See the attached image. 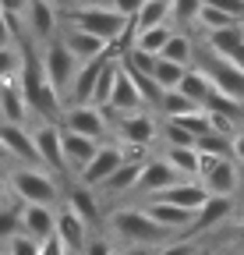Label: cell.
Wrapping results in <instances>:
<instances>
[{
	"label": "cell",
	"mask_w": 244,
	"mask_h": 255,
	"mask_svg": "<svg viewBox=\"0 0 244 255\" xmlns=\"http://www.w3.org/2000/svg\"><path fill=\"white\" fill-rule=\"evenodd\" d=\"M11 43H18V36H14V25H11V18L0 11V46H11Z\"/></svg>",
	"instance_id": "cell-46"
},
{
	"label": "cell",
	"mask_w": 244,
	"mask_h": 255,
	"mask_svg": "<svg viewBox=\"0 0 244 255\" xmlns=\"http://www.w3.org/2000/svg\"><path fill=\"white\" fill-rule=\"evenodd\" d=\"M160 25H170V0H145L142 14L135 18V36L145 28H160Z\"/></svg>",
	"instance_id": "cell-31"
},
{
	"label": "cell",
	"mask_w": 244,
	"mask_h": 255,
	"mask_svg": "<svg viewBox=\"0 0 244 255\" xmlns=\"http://www.w3.org/2000/svg\"><path fill=\"white\" fill-rule=\"evenodd\" d=\"M138 174H142V167H138V163H124V167H120L110 181H103V184L96 188L99 202H103V199H124V195H135Z\"/></svg>",
	"instance_id": "cell-26"
},
{
	"label": "cell",
	"mask_w": 244,
	"mask_h": 255,
	"mask_svg": "<svg viewBox=\"0 0 244 255\" xmlns=\"http://www.w3.org/2000/svg\"><path fill=\"white\" fill-rule=\"evenodd\" d=\"M195 68H202L209 75L212 89H216L220 96H227V100H234V103L244 107V68H237V64H230V60L212 57L209 50H202V57L195 53Z\"/></svg>",
	"instance_id": "cell-7"
},
{
	"label": "cell",
	"mask_w": 244,
	"mask_h": 255,
	"mask_svg": "<svg viewBox=\"0 0 244 255\" xmlns=\"http://www.w3.org/2000/svg\"><path fill=\"white\" fill-rule=\"evenodd\" d=\"M237 213V206H234V199H209L198 213H195V220H191V231L184 234V238H202V234H209V231H216V227H223V223L230 220Z\"/></svg>",
	"instance_id": "cell-18"
},
{
	"label": "cell",
	"mask_w": 244,
	"mask_h": 255,
	"mask_svg": "<svg viewBox=\"0 0 244 255\" xmlns=\"http://www.w3.org/2000/svg\"><path fill=\"white\" fill-rule=\"evenodd\" d=\"M152 223H160V227L170 234V238H184L191 231V220L195 213H184V209H177V206H166V202H138Z\"/></svg>",
	"instance_id": "cell-20"
},
{
	"label": "cell",
	"mask_w": 244,
	"mask_h": 255,
	"mask_svg": "<svg viewBox=\"0 0 244 255\" xmlns=\"http://www.w3.org/2000/svg\"><path fill=\"white\" fill-rule=\"evenodd\" d=\"M39 57H43V71H46V78H50L53 92L60 96V100H68V89H71V82H75V75H78L81 64H78V60H75V53L64 46L60 32H57L50 43H43V46H39Z\"/></svg>",
	"instance_id": "cell-5"
},
{
	"label": "cell",
	"mask_w": 244,
	"mask_h": 255,
	"mask_svg": "<svg viewBox=\"0 0 244 255\" xmlns=\"http://www.w3.org/2000/svg\"><path fill=\"white\" fill-rule=\"evenodd\" d=\"M113 135H117V145H152L160 135V121L152 117L149 110H138V114H124V117H106Z\"/></svg>",
	"instance_id": "cell-8"
},
{
	"label": "cell",
	"mask_w": 244,
	"mask_h": 255,
	"mask_svg": "<svg viewBox=\"0 0 244 255\" xmlns=\"http://www.w3.org/2000/svg\"><path fill=\"white\" fill-rule=\"evenodd\" d=\"M57 231V209L46 206H21V234H28L32 241H50Z\"/></svg>",
	"instance_id": "cell-21"
},
{
	"label": "cell",
	"mask_w": 244,
	"mask_h": 255,
	"mask_svg": "<svg viewBox=\"0 0 244 255\" xmlns=\"http://www.w3.org/2000/svg\"><path fill=\"white\" fill-rule=\"evenodd\" d=\"M32 131V142H36V152H39V167L46 174H53L57 181L68 177V167H64V145H60V124H36L28 128Z\"/></svg>",
	"instance_id": "cell-10"
},
{
	"label": "cell",
	"mask_w": 244,
	"mask_h": 255,
	"mask_svg": "<svg viewBox=\"0 0 244 255\" xmlns=\"http://www.w3.org/2000/svg\"><path fill=\"white\" fill-rule=\"evenodd\" d=\"M198 107L188 100V96H180L177 89L173 92H166L163 96V103H160V114H163V121H177V117H184V114H195Z\"/></svg>",
	"instance_id": "cell-37"
},
{
	"label": "cell",
	"mask_w": 244,
	"mask_h": 255,
	"mask_svg": "<svg viewBox=\"0 0 244 255\" xmlns=\"http://www.w3.org/2000/svg\"><path fill=\"white\" fill-rule=\"evenodd\" d=\"M202 50H209L212 57L230 60V64H237V68H244V25L220 28V32H205Z\"/></svg>",
	"instance_id": "cell-16"
},
{
	"label": "cell",
	"mask_w": 244,
	"mask_h": 255,
	"mask_svg": "<svg viewBox=\"0 0 244 255\" xmlns=\"http://www.w3.org/2000/svg\"><path fill=\"white\" fill-rule=\"evenodd\" d=\"M180 177L173 174V167L166 163L163 156H149L145 163H142V174H138V184H135V195H142V199H156L160 191H166V188H173Z\"/></svg>",
	"instance_id": "cell-14"
},
{
	"label": "cell",
	"mask_w": 244,
	"mask_h": 255,
	"mask_svg": "<svg viewBox=\"0 0 244 255\" xmlns=\"http://www.w3.org/2000/svg\"><path fill=\"white\" fill-rule=\"evenodd\" d=\"M198 184L209 199H234L241 188V167L230 156H202L198 163Z\"/></svg>",
	"instance_id": "cell-6"
},
{
	"label": "cell",
	"mask_w": 244,
	"mask_h": 255,
	"mask_svg": "<svg viewBox=\"0 0 244 255\" xmlns=\"http://www.w3.org/2000/svg\"><path fill=\"white\" fill-rule=\"evenodd\" d=\"M21 75V46L11 43V46H0V82H11Z\"/></svg>",
	"instance_id": "cell-39"
},
{
	"label": "cell",
	"mask_w": 244,
	"mask_h": 255,
	"mask_svg": "<svg viewBox=\"0 0 244 255\" xmlns=\"http://www.w3.org/2000/svg\"><path fill=\"white\" fill-rule=\"evenodd\" d=\"M202 245L195 241V238H170L166 245H160L156 248V255H195Z\"/></svg>",
	"instance_id": "cell-40"
},
{
	"label": "cell",
	"mask_w": 244,
	"mask_h": 255,
	"mask_svg": "<svg viewBox=\"0 0 244 255\" xmlns=\"http://www.w3.org/2000/svg\"><path fill=\"white\" fill-rule=\"evenodd\" d=\"M60 145H64V167H68V177H71V174L78 177V174L88 167V159L96 156V149H99V142L81 138V135H71V131L60 135Z\"/></svg>",
	"instance_id": "cell-22"
},
{
	"label": "cell",
	"mask_w": 244,
	"mask_h": 255,
	"mask_svg": "<svg viewBox=\"0 0 244 255\" xmlns=\"http://www.w3.org/2000/svg\"><path fill=\"white\" fill-rule=\"evenodd\" d=\"M234 245H237V255H244V216H241L237 231H234Z\"/></svg>",
	"instance_id": "cell-48"
},
{
	"label": "cell",
	"mask_w": 244,
	"mask_h": 255,
	"mask_svg": "<svg viewBox=\"0 0 244 255\" xmlns=\"http://www.w3.org/2000/svg\"><path fill=\"white\" fill-rule=\"evenodd\" d=\"M57 241L68 248V255H81L85 252V245H88V238H92V227L75 213V209H68L64 202H60V209H57Z\"/></svg>",
	"instance_id": "cell-15"
},
{
	"label": "cell",
	"mask_w": 244,
	"mask_h": 255,
	"mask_svg": "<svg viewBox=\"0 0 244 255\" xmlns=\"http://www.w3.org/2000/svg\"><path fill=\"white\" fill-rule=\"evenodd\" d=\"M230 149H234V163L244 167V124H237V131L230 135Z\"/></svg>",
	"instance_id": "cell-45"
},
{
	"label": "cell",
	"mask_w": 244,
	"mask_h": 255,
	"mask_svg": "<svg viewBox=\"0 0 244 255\" xmlns=\"http://www.w3.org/2000/svg\"><path fill=\"white\" fill-rule=\"evenodd\" d=\"M173 25H160V28H145V32H138L135 36V50H142V53H149V57H160L163 50H166V43L173 39Z\"/></svg>",
	"instance_id": "cell-30"
},
{
	"label": "cell",
	"mask_w": 244,
	"mask_h": 255,
	"mask_svg": "<svg viewBox=\"0 0 244 255\" xmlns=\"http://www.w3.org/2000/svg\"><path fill=\"white\" fill-rule=\"evenodd\" d=\"M160 156L173 167V174H177L180 181H198V163H202V156H198L195 145H191V149H163Z\"/></svg>",
	"instance_id": "cell-28"
},
{
	"label": "cell",
	"mask_w": 244,
	"mask_h": 255,
	"mask_svg": "<svg viewBox=\"0 0 244 255\" xmlns=\"http://www.w3.org/2000/svg\"><path fill=\"white\" fill-rule=\"evenodd\" d=\"M25 117H28V107L18 78L0 82V124H25Z\"/></svg>",
	"instance_id": "cell-25"
},
{
	"label": "cell",
	"mask_w": 244,
	"mask_h": 255,
	"mask_svg": "<svg viewBox=\"0 0 244 255\" xmlns=\"http://www.w3.org/2000/svg\"><path fill=\"white\" fill-rule=\"evenodd\" d=\"M195 25H198L202 32H220V28H234V25H244V21H237V18H230V14L216 11V7H209V4H202Z\"/></svg>",
	"instance_id": "cell-34"
},
{
	"label": "cell",
	"mask_w": 244,
	"mask_h": 255,
	"mask_svg": "<svg viewBox=\"0 0 244 255\" xmlns=\"http://www.w3.org/2000/svg\"><path fill=\"white\" fill-rule=\"evenodd\" d=\"M7 202H11V188H7V177L0 174V209H4Z\"/></svg>",
	"instance_id": "cell-49"
},
{
	"label": "cell",
	"mask_w": 244,
	"mask_h": 255,
	"mask_svg": "<svg viewBox=\"0 0 244 255\" xmlns=\"http://www.w3.org/2000/svg\"><path fill=\"white\" fill-rule=\"evenodd\" d=\"M4 159H7V152H4V145H0V163H4Z\"/></svg>",
	"instance_id": "cell-53"
},
{
	"label": "cell",
	"mask_w": 244,
	"mask_h": 255,
	"mask_svg": "<svg viewBox=\"0 0 244 255\" xmlns=\"http://www.w3.org/2000/svg\"><path fill=\"white\" fill-rule=\"evenodd\" d=\"M120 167H124V152H120V145L117 142H99V149H96V156L88 159V167L75 177L78 184H85V188H99L103 181H110Z\"/></svg>",
	"instance_id": "cell-11"
},
{
	"label": "cell",
	"mask_w": 244,
	"mask_h": 255,
	"mask_svg": "<svg viewBox=\"0 0 244 255\" xmlns=\"http://www.w3.org/2000/svg\"><path fill=\"white\" fill-rule=\"evenodd\" d=\"M117 255H156V248H124V252H117Z\"/></svg>",
	"instance_id": "cell-51"
},
{
	"label": "cell",
	"mask_w": 244,
	"mask_h": 255,
	"mask_svg": "<svg viewBox=\"0 0 244 255\" xmlns=\"http://www.w3.org/2000/svg\"><path fill=\"white\" fill-rule=\"evenodd\" d=\"M106 238L110 241H120L124 248H160L170 241V234L160 227V223H152L149 213L142 206H113L106 209Z\"/></svg>",
	"instance_id": "cell-2"
},
{
	"label": "cell",
	"mask_w": 244,
	"mask_h": 255,
	"mask_svg": "<svg viewBox=\"0 0 244 255\" xmlns=\"http://www.w3.org/2000/svg\"><path fill=\"white\" fill-rule=\"evenodd\" d=\"M60 25L81 28V32H88V36L103 39L106 46H113V43L131 28V21H124L110 4H78V7H71V11H60Z\"/></svg>",
	"instance_id": "cell-3"
},
{
	"label": "cell",
	"mask_w": 244,
	"mask_h": 255,
	"mask_svg": "<svg viewBox=\"0 0 244 255\" xmlns=\"http://www.w3.org/2000/svg\"><path fill=\"white\" fill-rule=\"evenodd\" d=\"M195 149H198V156H230L234 159L230 135H220V131H209V135L195 138Z\"/></svg>",
	"instance_id": "cell-36"
},
{
	"label": "cell",
	"mask_w": 244,
	"mask_h": 255,
	"mask_svg": "<svg viewBox=\"0 0 244 255\" xmlns=\"http://www.w3.org/2000/svg\"><path fill=\"white\" fill-rule=\"evenodd\" d=\"M0 11L14 21H25V11H28V0H0Z\"/></svg>",
	"instance_id": "cell-44"
},
{
	"label": "cell",
	"mask_w": 244,
	"mask_h": 255,
	"mask_svg": "<svg viewBox=\"0 0 244 255\" xmlns=\"http://www.w3.org/2000/svg\"><path fill=\"white\" fill-rule=\"evenodd\" d=\"M113 60H120V57H117V50L110 46L103 57L81 64L78 75H75V82H71V89H68V100H64V103H68V107H81V103H88V100H92L96 82H99V75H103V68H106V64H113Z\"/></svg>",
	"instance_id": "cell-12"
},
{
	"label": "cell",
	"mask_w": 244,
	"mask_h": 255,
	"mask_svg": "<svg viewBox=\"0 0 244 255\" xmlns=\"http://www.w3.org/2000/svg\"><path fill=\"white\" fill-rule=\"evenodd\" d=\"M198 11H202V0H170V25L177 32L188 28V25H195Z\"/></svg>",
	"instance_id": "cell-33"
},
{
	"label": "cell",
	"mask_w": 244,
	"mask_h": 255,
	"mask_svg": "<svg viewBox=\"0 0 244 255\" xmlns=\"http://www.w3.org/2000/svg\"><path fill=\"white\" fill-rule=\"evenodd\" d=\"M39 255H68V248L60 245V241H57V234H53L50 241H43V245H39Z\"/></svg>",
	"instance_id": "cell-47"
},
{
	"label": "cell",
	"mask_w": 244,
	"mask_h": 255,
	"mask_svg": "<svg viewBox=\"0 0 244 255\" xmlns=\"http://www.w3.org/2000/svg\"><path fill=\"white\" fill-rule=\"evenodd\" d=\"M184 71L188 68H177V64H170V60H156V71H152V82H156L163 92H173L177 85H180V78H184Z\"/></svg>",
	"instance_id": "cell-38"
},
{
	"label": "cell",
	"mask_w": 244,
	"mask_h": 255,
	"mask_svg": "<svg viewBox=\"0 0 244 255\" xmlns=\"http://www.w3.org/2000/svg\"><path fill=\"white\" fill-rule=\"evenodd\" d=\"M81 255H117V248H113V241L99 231V234L88 238V245H85V252H81Z\"/></svg>",
	"instance_id": "cell-43"
},
{
	"label": "cell",
	"mask_w": 244,
	"mask_h": 255,
	"mask_svg": "<svg viewBox=\"0 0 244 255\" xmlns=\"http://www.w3.org/2000/svg\"><path fill=\"white\" fill-rule=\"evenodd\" d=\"M0 145H4L7 159H14V167H39L32 131L25 124H0Z\"/></svg>",
	"instance_id": "cell-13"
},
{
	"label": "cell",
	"mask_w": 244,
	"mask_h": 255,
	"mask_svg": "<svg viewBox=\"0 0 244 255\" xmlns=\"http://www.w3.org/2000/svg\"><path fill=\"white\" fill-rule=\"evenodd\" d=\"M110 7L124 18V21H131L135 25V18L142 14V7H145V0H110Z\"/></svg>",
	"instance_id": "cell-42"
},
{
	"label": "cell",
	"mask_w": 244,
	"mask_h": 255,
	"mask_svg": "<svg viewBox=\"0 0 244 255\" xmlns=\"http://www.w3.org/2000/svg\"><path fill=\"white\" fill-rule=\"evenodd\" d=\"M195 53H198V46H195V39L188 36V32H173V39L166 43V50H163L160 57L170 60V64H177V68H191V64H195Z\"/></svg>",
	"instance_id": "cell-29"
},
{
	"label": "cell",
	"mask_w": 244,
	"mask_h": 255,
	"mask_svg": "<svg viewBox=\"0 0 244 255\" xmlns=\"http://www.w3.org/2000/svg\"><path fill=\"white\" fill-rule=\"evenodd\" d=\"M60 39H64V46L75 53V60H78V64H88V60H96V57H103V53L110 50L103 39L88 36V32H81V28H71V25L60 28Z\"/></svg>",
	"instance_id": "cell-23"
},
{
	"label": "cell",
	"mask_w": 244,
	"mask_h": 255,
	"mask_svg": "<svg viewBox=\"0 0 244 255\" xmlns=\"http://www.w3.org/2000/svg\"><path fill=\"white\" fill-rule=\"evenodd\" d=\"M195 255H212V252H209V248H198V252H195Z\"/></svg>",
	"instance_id": "cell-52"
},
{
	"label": "cell",
	"mask_w": 244,
	"mask_h": 255,
	"mask_svg": "<svg viewBox=\"0 0 244 255\" xmlns=\"http://www.w3.org/2000/svg\"><path fill=\"white\" fill-rule=\"evenodd\" d=\"M60 202H64L68 209H75V213H78V216L88 223V227H96V223L106 216V213H103V202H99V195H96L92 188L78 184V181H71L64 191H60Z\"/></svg>",
	"instance_id": "cell-17"
},
{
	"label": "cell",
	"mask_w": 244,
	"mask_h": 255,
	"mask_svg": "<svg viewBox=\"0 0 244 255\" xmlns=\"http://www.w3.org/2000/svg\"><path fill=\"white\" fill-rule=\"evenodd\" d=\"M241 216H244V206H241Z\"/></svg>",
	"instance_id": "cell-54"
},
{
	"label": "cell",
	"mask_w": 244,
	"mask_h": 255,
	"mask_svg": "<svg viewBox=\"0 0 244 255\" xmlns=\"http://www.w3.org/2000/svg\"><path fill=\"white\" fill-rule=\"evenodd\" d=\"M7 188L14 191V199L21 206H46L53 209L60 202V181L46 174L43 167H11Z\"/></svg>",
	"instance_id": "cell-4"
},
{
	"label": "cell",
	"mask_w": 244,
	"mask_h": 255,
	"mask_svg": "<svg viewBox=\"0 0 244 255\" xmlns=\"http://www.w3.org/2000/svg\"><path fill=\"white\" fill-rule=\"evenodd\" d=\"M117 75H120V60L106 64L103 75H99V82H96V89H92V100H88V107H96V110H106V107H110V96H113Z\"/></svg>",
	"instance_id": "cell-32"
},
{
	"label": "cell",
	"mask_w": 244,
	"mask_h": 255,
	"mask_svg": "<svg viewBox=\"0 0 244 255\" xmlns=\"http://www.w3.org/2000/svg\"><path fill=\"white\" fill-rule=\"evenodd\" d=\"M46 4L57 11H71V7H78V0H46Z\"/></svg>",
	"instance_id": "cell-50"
},
{
	"label": "cell",
	"mask_w": 244,
	"mask_h": 255,
	"mask_svg": "<svg viewBox=\"0 0 244 255\" xmlns=\"http://www.w3.org/2000/svg\"><path fill=\"white\" fill-rule=\"evenodd\" d=\"M18 234H21V202H7L0 209V245H7Z\"/></svg>",
	"instance_id": "cell-35"
},
{
	"label": "cell",
	"mask_w": 244,
	"mask_h": 255,
	"mask_svg": "<svg viewBox=\"0 0 244 255\" xmlns=\"http://www.w3.org/2000/svg\"><path fill=\"white\" fill-rule=\"evenodd\" d=\"M138 110H145V103H142V96H138V89L131 85V78L120 71L117 75V82H113V96H110V107L103 110L106 117H124V114H138Z\"/></svg>",
	"instance_id": "cell-24"
},
{
	"label": "cell",
	"mask_w": 244,
	"mask_h": 255,
	"mask_svg": "<svg viewBox=\"0 0 244 255\" xmlns=\"http://www.w3.org/2000/svg\"><path fill=\"white\" fill-rule=\"evenodd\" d=\"M60 131H71V135H81V138H92V142H103L110 135V121L103 110L96 107H64V117H60Z\"/></svg>",
	"instance_id": "cell-9"
},
{
	"label": "cell",
	"mask_w": 244,
	"mask_h": 255,
	"mask_svg": "<svg viewBox=\"0 0 244 255\" xmlns=\"http://www.w3.org/2000/svg\"><path fill=\"white\" fill-rule=\"evenodd\" d=\"M4 248H7L4 255H39V241H32L28 234H18V238H11Z\"/></svg>",
	"instance_id": "cell-41"
},
{
	"label": "cell",
	"mask_w": 244,
	"mask_h": 255,
	"mask_svg": "<svg viewBox=\"0 0 244 255\" xmlns=\"http://www.w3.org/2000/svg\"><path fill=\"white\" fill-rule=\"evenodd\" d=\"M177 92L180 96H188V100L202 110L205 103H209V96L212 92H216V89H212V82H209V75L202 71V68H195V64H191V68L184 71V78H180V85H177Z\"/></svg>",
	"instance_id": "cell-27"
},
{
	"label": "cell",
	"mask_w": 244,
	"mask_h": 255,
	"mask_svg": "<svg viewBox=\"0 0 244 255\" xmlns=\"http://www.w3.org/2000/svg\"><path fill=\"white\" fill-rule=\"evenodd\" d=\"M21 46V75H18V85H21V96H25V107L28 114H36L39 124H60L64 117V100L53 92L46 71H43V57H39V46L32 39H18Z\"/></svg>",
	"instance_id": "cell-1"
},
{
	"label": "cell",
	"mask_w": 244,
	"mask_h": 255,
	"mask_svg": "<svg viewBox=\"0 0 244 255\" xmlns=\"http://www.w3.org/2000/svg\"><path fill=\"white\" fill-rule=\"evenodd\" d=\"M142 202H166V206H177V209H184V213H198L209 202V195H205V188L198 181H177L173 188L160 191L156 199H142Z\"/></svg>",
	"instance_id": "cell-19"
}]
</instances>
